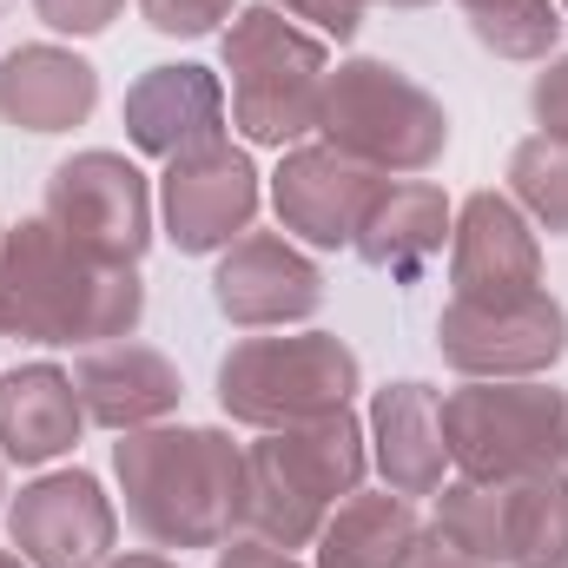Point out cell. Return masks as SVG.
<instances>
[{
  "label": "cell",
  "instance_id": "1",
  "mask_svg": "<svg viewBox=\"0 0 568 568\" xmlns=\"http://www.w3.org/2000/svg\"><path fill=\"white\" fill-rule=\"evenodd\" d=\"M126 523L152 549H219L245 523V449L212 424H145L113 443Z\"/></svg>",
  "mask_w": 568,
  "mask_h": 568
},
{
  "label": "cell",
  "instance_id": "2",
  "mask_svg": "<svg viewBox=\"0 0 568 568\" xmlns=\"http://www.w3.org/2000/svg\"><path fill=\"white\" fill-rule=\"evenodd\" d=\"M145 317L133 265H100L73 252L47 219H20L0 239V331L27 344H120Z\"/></svg>",
  "mask_w": 568,
  "mask_h": 568
},
{
  "label": "cell",
  "instance_id": "3",
  "mask_svg": "<svg viewBox=\"0 0 568 568\" xmlns=\"http://www.w3.org/2000/svg\"><path fill=\"white\" fill-rule=\"evenodd\" d=\"M364 469H371V436L351 410L265 429L245 449V529L278 549L317 542L324 516L351 489H364Z\"/></svg>",
  "mask_w": 568,
  "mask_h": 568
},
{
  "label": "cell",
  "instance_id": "4",
  "mask_svg": "<svg viewBox=\"0 0 568 568\" xmlns=\"http://www.w3.org/2000/svg\"><path fill=\"white\" fill-rule=\"evenodd\" d=\"M225 73H232V126L252 145L284 152L317 126L331 53L278 7H239L225 27Z\"/></svg>",
  "mask_w": 568,
  "mask_h": 568
},
{
  "label": "cell",
  "instance_id": "5",
  "mask_svg": "<svg viewBox=\"0 0 568 568\" xmlns=\"http://www.w3.org/2000/svg\"><path fill=\"white\" fill-rule=\"evenodd\" d=\"M317 133H324V145H337L344 159H357L371 172H404L410 179V172H429L449 152V113L404 67L344 60L324 80Z\"/></svg>",
  "mask_w": 568,
  "mask_h": 568
},
{
  "label": "cell",
  "instance_id": "6",
  "mask_svg": "<svg viewBox=\"0 0 568 568\" xmlns=\"http://www.w3.org/2000/svg\"><path fill=\"white\" fill-rule=\"evenodd\" d=\"M364 384V364L331 331L297 337H239L219 357V404L245 429H291L331 410H351Z\"/></svg>",
  "mask_w": 568,
  "mask_h": 568
},
{
  "label": "cell",
  "instance_id": "7",
  "mask_svg": "<svg viewBox=\"0 0 568 568\" xmlns=\"http://www.w3.org/2000/svg\"><path fill=\"white\" fill-rule=\"evenodd\" d=\"M449 463L476 483H509L568 463V397L536 377H469L443 397Z\"/></svg>",
  "mask_w": 568,
  "mask_h": 568
},
{
  "label": "cell",
  "instance_id": "8",
  "mask_svg": "<svg viewBox=\"0 0 568 568\" xmlns=\"http://www.w3.org/2000/svg\"><path fill=\"white\" fill-rule=\"evenodd\" d=\"M40 219L100 265H140L152 245V185L126 152H73L53 165Z\"/></svg>",
  "mask_w": 568,
  "mask_h": 568
},
{
  "label": "cell",
  "instance_id": "9",
  "mask_svg": "<svg viewBox=\"0 0 568 568\" xmlns=\"http://www.w3.org/2000/svg\"><path fill=\"white\" fill-rule=\"evenodd\" d=\"M258 199H265L258 165L232 140H212L199 152L165 159V179H159V219H165L172 252H185V258L239 245L258 219Z\"/></svg>",
  "mask_w": 568,
  "mask_h": 568
},
{
  "label": "cell",
  "instance_id": "10",
  "mask_svg": "<svg viewBox=\"0 0 568 568\" xmlns=\"http://www.w3.org/2000/svg\"><path fill=\"white\" fill-rule=\"evenodd\" d=\"M436 351L463 377H542L568 351V311L549 291L516 297V304L449 297L443 317H436Z\"/></svg>",
  "mask_w": 568,
  "mask_h": 568
},
{
  "label": "cell",
  "instance_id": "11",
  "mask_svg": "<svg viewBox=\"0 0 568 568\" xmlns=\"http://www.w3.org/2000/svg\"><path fill=\"white\" fill-rule=\"evenodd\" d=\"M7 542L33 568H106L120 542V509L87 469H53L7 503Z\"/></svg>",
  "mask_w": 568,
  "mask_h": 568
},
{
  "label": "cell",
  "instance_id": "12",
  "mask_svg": "<svg viewBox=\"0 0 568 568\" xmlns=\"http://www.w3.org/2000/svg\"><path fill=\"white\" fill-rule=\"evenodd\" d=\"M384 185H390L384 172L344 159L337 145H324V140L317 145H284L278 172H272V205H278V225L297 232L304 245L344 252V245H357L364 212L377 205Z\"/></svg>",
  "mask_w": 568,
  "mask_h": 568
},
{
  "label": "cell",
  "instance_id": "13",
  "mask_svg": "<svg viewBox=\"0 0 568 568\" xmlns=\"http://www.w3.org/2000/svg\"><path fill=\"white\" fill-rule=\"evenodd\" d=\"M449 284L463 304H516L542 291V245L516 199L469 192L449 225Z\"/></svg>",
  "mask_w": 568,
  "mask_h": 568
},
{
  "label": "cell",
  "instance_id": "14",
  "mask_svg": "<svg viewBox=\"0 0 568 568\" xmlns=\"http://www.w3.org/2000/svg\"><path fill=\"white\" fill-rule=\"evenodd\" d=\"M212 304L239 331L304 324L324 304V272H317V258H304L278 232H245L239 245H225V258L212 272Z\"/></svg>",
  "mask_w": 568,
  "mask_h": 568
},
{
  "label": "cell",
  "instance_id": "15",
  "mask_svg": "<svg viewBox=\"0 0 568 568\" xmlns=\"http://www.w3.org/2000/svg\"><path fill=\"white\" fill-rule=\"evenodd\" d=\"M126 140L152 152V159H179V152H199V145L225 140V87L212 67H145L140 80L126 87Z\"/></svg>",
  "mask_w": 568,
  "mask_h": 568
},
{
  "label": "cell",
  "instance_id": "16",
  "mask_svg": "<svg viewBox=\"0 0 568 568\" xmlns=\"http://www.w3.org/2000/svg\"><path fill=\"white\" fill-rule=\"evenodd\" d=\"M73 390L87 404V424L120 429V436L145 424H165L179 410V397H185L179 364L165 351H152V344H133V337L93 344L80 357V371H73Z\"/></svg>",
  "mask_w": 568,
  "mask_h": 568
},
{
  "label": "cell",
  "instance_id": "17",
  "mask_svg": "<svg viewBox=\"0 0 568 568\" xmlns=\"http://www.w3.org/2000/svg\"><path fill=\"white\" fill-rule=\"evenodd\" d=\"M371 463L384 476V489L397 496H436L449 476V443H443V390H429L417 377L384 384L371 397Z\"/></svg>",
  "mask_w": 568,
  "mask_h": 568
},
{
  "label": "cell",
  "instance_id": "18",
  "mask_svg": "<svg viewBox=\"0 0 568 568\" xmlns=\"http://www.w3.org/2000/svg\"><path fill=\"white\" fill-rule=\"evenodd\" d=\"M100 106V73L73 47H13L0 60V120L20 133H73Z\"/></svg>",
  "mask_w": 568,
  "mask_h": 568
},
{
  "label": "cell",
  "instance_id": "19",
  "mask_svg": "<svg viewBox=\"0 0 568 568\" xmlns=\"http://www.w3.org/2000/svg\"><path fill=\"white\" fill-rule=\"evenodd\" d=\"M87 429V404L60 364H20L0 377V456L20 469H40L67 456Z\"/></svg>",
  "mask_w": 568,
  "mask_h": 568
},
{
  "label": "cell",
  "instance_id": "20",
  "mask_svg": "<svg viewBox=\"0 0 568 568\" xmlns=\"http://www.w3.org/2000/svg\"><path fill=\"white\" fill-rule=\"evenodd\" d=\"M449 225H456V212H449L443 185H429V179H397V185H384L377 205L364 212V232H357L351 252H357L364 265L390 272V278H417L429 258L449 245Z\"/></svg>",
  "mask_w": 568,
  "mask_h": 568
},
{
  "label": "cell",
  "instance_id": "21",
  "mask_svg": "<svg viewBox=\"0 0 568 568\" xmlns=\"http://www.w3.org/2000/svg\"><path fill=\"white\" fill-rule=\"evenodd\" d=\"M424 542V516L397 489H351L324 529H317V568H410Z\"/></svg>",
  "mask_w": 568,
  "mask_h": 568
},
{
  "label": "cell",
  "instance_id": "22",
  "mask_svg": "<svg viewBox=\"0 0 568 568\" xmlns=\"http://www.w3.org/2000/svg\"><path fill=\"white\" fill-rule=\"evenodd\" d=\"M496 568H568V476L536 469L496 483Z\"/></svg>",
  "mask_w": 568,
  "mask_h": 568
},
{
  "label": "cell",
  "instance_id": "23",
  "mask_svg": "<svg viewBox=\"0 0 568 568\" xmlns=\"http://www.w3.org/2000/svg\"><path fill=\"white\" fill-rule=\"evenodd\" d=\"M469 33L496 60H549L562 40V7L556 0H456Z\"/></svg>",
  "mask_w": 568,
  "mask_h": 568
},
{
  "label": "cell",
  "instance_id": "24",
  "mask_svg": "<svg viewBox=\"0 0 568 568\" xmlns=\"http://www.w3.org/2000/svg\"><path fill=\"white\" fill-rule=\"evenodd\" d=\"M509 192L523 205V219H536L542 232L568 239V140H523L509 152Z\"/></svg>",
  "mask_w": 568,
  "mask_h": 568
},
{
  "label": "cell",
  "instance_id": "25",
  "mask_svg": "<svg viewBox=\"0 0 568 568\" xmlns=\"http://www.w3.org/2000/svg\"><path fill=\"white\" fill-rule=\"evenodd\" d=\"M232 7L239 0H140L145 27L165 33V40H205V33H219L232 20Z\"/></svg>",
  "mask_w": 568,
  "mask_h": 568
},
{
  "label": "cell",
  "instance_id": "26",
  "mask_svg": "<svg viewBox=\"0 0 568 568\" xmlns=\"http://www.w3.org/2000/svg\"><path fill=\"white\" fill-rule=\"evenodd\" d=\"M126 0H33V13L53 27V33H73V40H93L120 20Z\"/></svg>",
  "mask_w": 568,
  "mask_h": 568
},
{
  "label": "cell",
  "instance_id": "27",
  "mask_svg": "<svg viewBox=\"0 0 568 568\" xmlns=\"http://www.w3.org/2000/svg\"><path fill=\"white\" fill-rule=\"evenodd\" d=\"M529 113L549 140H568V53H549L536 87H529Z\"/></svg>",
  "mask_w": 568,
  "mask_h": 568
},
{
  "label": "cell",
  "instance_id": "28",
  "mask_svg": "<svg viewBox=\"0 0 568 568\" xmlns=\"http://www.w3.org/2000/svg\"><path fill=\"white\" fill-rule=\"evenodd\" d=\"M291 20H311L324 40H357V27H364V13L377 7V0H278Z\"/></svg>",
  "mask_w": 568,
  "mask_h": 568
},
{
  "label": "cell",
  "instance_id": "29",
  "mask_svg": "<svg viewBox=\"0 0 568 568\" xmlns=\"http://www.w3.org/2000/svg\"><path fill=\"white\" fill-rule=\"evenodd\" d=\"M219 568H304L291 549L278 542H258V536H225L219 542Z\"/></svg>",
  "mask_w": 568,
  "mask_h": 568
},
{
  "label": "cell",
  "instance_id": "30",
  "mask_svg": "<svg viewBox=\"0 0 568 568\" xmlns=\"http://www.w3.org/2000/svg\"><path fill=\"white\" fill-rule=\"evenodd\" d=\"M410 568H483V562H469V556H456L449 542H436L424 529V542H417V556H410Z\"/></svg>",
  "mask_w": 568,
  "mask_h": 568
},
{
  "label": "cell",
  "instance_id": "31",
  "mask_svg": "<svg viewBox=\"0 0 568 568\" xmlns=\"http://www.w3.org/2000/svg\"><path fill=\"white\" fill-rule=\"evenodd\" d=\"M106 568H179L172 556H113Z\"/></svg>",
  "mask_w": 568,
  "mask_h": 568
},
{
  "label": "cell",
  "instance_id": "32",
  "mask_svg": "<svg viewBox=\"0 0 568 568\" xmlns=\"http://www.w3.org/2000/svg\"><path fill=\"white\" fill-rule=\"evenodd\" d=\"M0 568H33V562H27L20 549H0Z\"/></svg>",
  "mask_w": 568,
  "mask_h": 568
},
{
  "label": "cell",
  "instance_id": "33",
  "mask_svg": "<svg viewBox=\"0 0 568 568\" xmlns=\"http://www.w3.org/2000/svg\"><path fill=\"white\" fill-rule=\"evenodd\" d=\"M384 7H429V0H384Z\"/></svg>",
  "mask_w": 568,
  "mask_h": 568
},
{
  "label": "cell",
  "instance_id": "34",
  "mask_svg": "<svg viewBox=\"0 0 568 568\" xmlns=\"http://www.w3.org/2000/svg\"><path fill=\"white\" fill-rule=\"evenodd\" d=\"M0 496H7V463H0Z\"/></svg>",
  "mask_w": 568,
  "mask_h": 568
},
{
  "label": "cell",
  "instance_id": "35",
  "mask_svg": "<svg viewBox=\"0 0 568 568\" xmlns=\"http://www.w3.org/2000/svg\"><path fill=\"white\" fill-rule=\"evenodd\" d=\"M0 239H7V225H0Z\"/></svg>",
  "mask_w": 568,
  "mask_h": 568
},
{
  "label": "cell",
  "instance_id": "36",
  "mask_svg": "<svg viewBox=\"0 0 568 568\" xmlns=\"http://www.w3.org/2000/svg\"><path fill=\"white\" fill-rule=\"evenodd\" d=\"M562 13H568V0H562Z\"/></svg>",
  "mask_w": 568,
  "mask_h": 568
}]
</instances>
